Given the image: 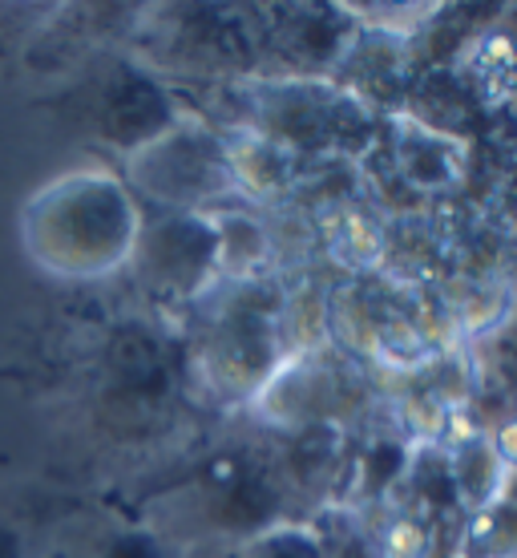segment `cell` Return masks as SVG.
Returning <instances> with one entry per match:
<instances>
[{"mask_svg":"<svg viewBox=\"0 0 517 558\" xmlns=\"http://www.w3.org/2000/svg\"><path fill=\"white\" fill-rule=\"evenodd\" d=\"M141 203L122 174L73 167L49 179L21 210V247L45 276L89 283L130 267Z\"/></svg>","mask_w":517,"mask_h":558,"instance_id":"cell-1","label":"cell"},{"mask_svg":"<svg viewBox=\"0 0 517 558\" xmlns=\"http://www.w3.org/2000/svg\"><path fill=\"white\" fill-rule=\"evenodd\" d=\"M122 179L138 203H150L158 210L214 215L223 198L243 195L226 138L186 113L162 138L130 154Z\"/></svg>","mask_w":517,"mask_h":558,"instance_id":"cell-2","label":"cell"},{"mask_svg":"<svg viewBox=\"0 0 517 558\" xmlns=\"http://www.w3.org/2000/svg\"><path fill=\"white\" fill-rule=\"evenodd\" d=\"M179 498L202 522L195 543L202 538L247 543L251 534L287 522L280 514L287 498L280 453H219L198 470L190 489H179Z\"/></svg>","mask_w":517,"mask_h":558,"instance_id":"cell-3","label":"cell"},{"mask_svg":"<svg viewBox=\"0 0 517 558\" xmlns=\"http://www.w3.org/2000/svg\"><path fill=\"white\" fill-rule=\"evenodd\" d=\"M251 134L280 150H328L348 146L368 130L360 98L323 77H271L251 94Z\"/></svg>","mask_w":517,"mask_h":558,"instance_id":"cell-4","label":"cell"},{"mask_svg":"<svg viewBox=\"0 0 517 558\" xmlns=\"http://www.w3.org/2000/svg\"><path fill=\"white\" fill-rule=\"evenodd\" d=\"M130 271L155 295L198 300L223 271L219 267V227L210 215H195V210L141 207Z\"/></svg>","mask_w":517,"mask_h":558,"instance_id":"cell-5","label":"cell"},{"mask_svg":"<svg viewBox=\"0 0 517 558\" xmlns=\"http://www.w3.org/2000/svg\"><path fill=\"white\" fill-rule=\"evenodd\" d=\"M182 110L174 106L170 89L162 85L155 70H146L141 61L130 57H113L94 82V98H89V126L106 146L130 158L141 146L162 138Z\"/></svg>","mask_w":517,"mask_h":558,"instance_id":"cell-6","label":"cell"},{"mask_svg":"<svg viewBox=\"0 0 517 558\" xmlns=\"http://www.w3.org/2000/svg\"><path fill=\"white\" fill-rule=\"evenodd\" d=\"M283 356V328L275 312H263L259 304H231L223 316L210 324L202 368L207 380L223 397L235 401H259V392L280 373Z\"/></svg>","mask_w":517,"mask_h":558,"instance_id":"cell-7","label":"cell"},{"mask_svg":"<svg viewBox=\"0 0 517 558\" xmlns=\"http://www.w3.org/2000/svg\"><path fill=\"white\" fill-rule=\"evenodd\" d=\"M448 470H453V482H457V494H461V506L469 518L502 494L505 474H509L502 446L485 433H473L461 446L448 449Z\"/></svg>","mask_w":517,"mask_h":558,"instance_id":"cell-8","label":"cell"},{"mask_svg":"<svg viewBox=\"0 0 517 558\" xmlns=\"http://www.w3.org/2000/svg\"><path fill=\"white\" fill-rule=\"evenodd\" d=\"M77 558H182V546L158 522L113 518L85 538Z\"/></svg>","mask_w":517,"mask_h":558,"instance_id":"cell-9","label":"cell"},{"mask_svg":"<svg viewBox=\"0 0 517 558\" xmlns=\"http://www.w3.org/2000/svg\"><path fill=\"white\" fill-rule=\"evenodd\" d=\"M461 558H517V502L493 498L461 531Z\"/></svg>","mask_w":517,"mask_h":558,"instance_id":"cell-10","label":"cell"},{"mask_svg":"<svg viewBox=\"0 0 517 558\" xmlns=\"http://www.w3.org/2000/svg\"><path fill=\"white\" fill-rule=\"evenodd\" d=\"M219 227V267L231 276H243L259 267L271 255V239H267L263 223H255L243 210H214L210 215Z\"/></svg>","mask_w":517,"mask_h":558,"instance_id":"cell-11","label":"cell"},{"mask_svg":"<svg viewBox=\"0 0 517 558\" xmlns=\"http://www.w3.org/2000/svg\"><path fill=\"white\" fill-rule=\"evenodd\" d=\"M311 526L320 534L323 558H389L377 534L368 531V522L352 510H323Z\"/></svg>","mask_w":517,"mask_h":558,"instance_id":"cell-12","label":"cell"},{"mask_svg":"<svg viewBox=\"0 0 517 558\" xmlns=\"http://www.w3.org/2000/svg\"><path fill=\"white\" fill-rule=\"evenodd\" d=\"M243 558H323V546L311 522H275L243 543Z\"/></svg>","mask_w":517,"mask_h":558,"instance_id":"cell-13","label":"cell"},{"mask_svg":"<svg viewBox=\"0 0 517 558\" xmlns=\"http://www.w3.org/2000/svg\"><path fill=\"white\" fill-rule=\"evenodd\" d=\"M497 377L509 385V392L517 397V320H509L502 336H497Z\"/></svg>","mask_w":517,"mask_h":558,"instance_id":"cell-14","label":"cell"},{"mask_svg":"<svg viewBox=\"0 0 517 558\" xmlns=\"http://www.w3.org/2000/svg\"><path fill=\"white\" fill-rule=\"evenodd\" d=\"M182 558H243V543H226V538H202V543L182 546Z\"/></svg>","mask_w":517,"mask_h":558,"instance_id":"cell-15","label":"cell"},{"mask_svg":"<svg viewBox=\"0 0 517 558\" xmlns=\"http://www.w3.org/2000/svg\"><path fill=\"white\" fill-rule=\"evenodd\" d=\"M0 558H28L25 531L16 522H9L4 514H0Z\"/></svg>","mask_w":517,"mask_h":558,"instance_id":"cell-16","label":"cell"},{"mask_svg":"<svg viewBox=\"0 0 517 558\" xmlns=\"http://www.w3.org/2000/svg\"><path fill=\"white\" fill-rule=\"evenodd\" d=\"M502 498H509V502H517V461H514V465H509V474H505Z\"/></svg>","mask_w":517,"mask_h":558,"instance_id":"cell-17","label":"cell"}]
</instances>
